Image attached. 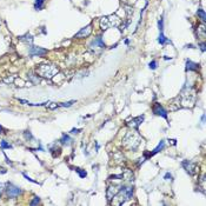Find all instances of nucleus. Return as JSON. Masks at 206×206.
<instances>
[{
	"mask_svg": "<svg viewBox=\"0 0 206 206\" xmlns=\"http://www.w3.org/2000/svg\"><path fill=\"white\" fill-rule=\"evenodd\" d=\"M42 4H44V0H35V9H41L42 8Z\"/></svg>",
	"mask_w": 206,
	"mask_h": 206,
	"instance_id": "a211bd4d",
	"label": "nucleus"
},
{
	"mask_svg": "<svg viewBox=\"0 0 206 206\" xmlns=\"http://www.w3.org/2000/svg\"><path fill=\"white\" fill-rule=\"evenodd\" d=\"M121 20L115 15V14H109L103 17L100 19V27L102 30H108V28H113V27H118L120 25Z\"/></svg>",
	"mask_w": 206,
	"mask_h": 206,
	"instance_id": "7ed1b4c3",
	"label": "nucleus"
},
{
	"mask_svg": "<svg viewBox=\"0 0 206 206\" xmlns=\"http://www.w3.org/2000/svg\"><path fill=\"white\" fill-rule=\"evenodd\" d=\"M91 47H99V48H104V47H105V44H104L102 37H97V38L92 41Z\"/></svg>",
	"mask_w": 206,
	"mask_h": 206,
	"instance_id": "9b49d317",
	"label": "nucleus"
},
{
	"mask_svg": "<svg viewBox=\"0 0 206 206\" xmlns=\"http://www.w3.org/2000/svg\"><path fill=\"white\" fill-rule=\"evenodd\" d=\"M0 146H1V148H12V145H9V144H7L5 140H1L0 141Z\"/></svg>",
	"mask_w": 206,
	"mask_h": 206,
	"instance_id": "6ab92c4d",
	"label": "nucleus"
},
{
	"mask_svg": "<svg viewBox=\"0 0 206 206\" xmlns=\"http://www.w3.org/2000/svg\"><path fill=\"white\" fill-rule=\"evenodd\" d=\"M200 48H202V51H203V52H205V51H206L205 44H202V45H200Z\"/></svg>",
	"mask_w": 206,
	"mask_h": 206,
	"instance_id": "c85d7f7f",
	"label": "nucleus"
},
{
	"mask_svg": "<svg viewBox=\"0 0 206 206\" xmlns=\"http://www.w3.org/2000/svg\"><path fill=\"white\" fill-rule=\"evenodd\" d=\"M76 171L79 173V176H80V178H85L86 176H87V173H86V171H83L81 169H76Z\"/></svg>",
	"mask_w": 206,
	"mask_h": 206,
	"instance_id": "aec40b11",
	"label": "nucleus"
},
{
	"mask_svg": "<svg viewBox=\"0 0 206 206\" xmlns=\"http://www.w3.org/2000/svg\"><path fill=\"white\" fill-rule=\"evenodd\" d=\"M80 132V130L79 128H73L72 131H71V133H73V134H76V133H79Z\"/></svg>",
	"mask_w": 206,
	"mask_h": 206,
	"instance_id": "cd10ccee",
	"label": "nucleus"
},
{
	"mask_svg": "<svg viewBox=\"0 0 206 206\" xmlns=\"http://www.w3.org/2000/svg\"><path fill=\"white\" fill-rule=\"evenodd\" d=\"M141 141V138L138 133L135 132H128L125 138L122 139V145L130 150H135L138 147V145L140 144Z\"/></svg>",
	"mask_w": 206,
	"mask_h": 206,
	"instance_id": "f257e3e1",
	"label": "nucleus"
},
{
	"mask_svg": "<svg viewBox=\"0 0 206 206\" xmlns=\"http://www.w3.org/2000/svg\"><path fill=\"white\" fill-rule=\"evenodd\" d=\"M202 121H203V122L205 121V115H203V117H202Z\"/></svg>",
	"mask_w": 206,
	"mask_h": 206,
	"instance_id": "2f4dec72",
	"label": "nucleus"
},
{
	"mask_svg": "<svg viewBox=\"0 0 206 206\" xmlns=\"http://www.w3.org/2000/svg\"><path fill=\"white\" fill-rule=\"evenodd\" d=\"M40 203V199L38 198V197H34V199L31 202V205H37V204H39Z\"/></svg>",
	"mask_w": 206,
	"mask_h": 206,
	"instance_id": "b1692460",
	"label": "nucleus"
},
{
	"mask_svg": "<svg viewBox=\"0 0 206 206\" xmlns=\"http://www.w3.org/2000/svg\"><path fill=\"white\" fill-rule=\"evenodd\" d=\"M164 178H165V179H166V180H171V179H172V176H171V174H170V173H166V174H165V177H164Z\"/></svg>",
	"mask_w": 206,
	"mask_h": 206,
	"instance_id": "bb28decb",
	"label": "nucleus"
},
{
	"mask_svg": "<svg viewBox=\"0 0 206 206\" xmlns=\"http://www.w3.org/2000/svg\"><path fill=\"white\" fill-rule=\"evenodd\" d=\"M157 65H158V64H157V61H156V60H152V61L148 64V66H150V68H151V70H156V68H157Z\"/></svg>",
	"mask_w": 206,
	"mask_h": 206,
	"instance_id": "4be33fe9",
	"label": "nucleus"
},
{
	"mask_svg": "<svg viewBox=\"0 0 206 206\" xmlns=\"http://www.w3.org/2000/svg\"><path fill=\"white\" fill-rule=\"evenodd\" d=\"M4 173H6V170L4 167H0V174H4Z\"/></svg>",
	"mask_w": 206,
	"mask_h": 206,
	"instance_id": "c756f323",
	"label": "nucleus"
},
{
	"mask_svg": "<svg viewBox=\"0 0 206 206\" xmlns=\"http://www.w3.org/2000/svg\"><path fill=\"white\" fill-rule=\"evenodd\" d=\"M153 113H156L157 115H160V117L167 119V113H166V111L163 108V106H160V104H158V103L154 104V106H153Z\"/></svg>",
	"mask_w": 206,
	"mask_h": 206,
	"instance_id": "6e6552de",
	"label": "nucleus"
},
{
	"mask_svg": "<svg viewBox=\"0 0 206 206\" xmlns=\"http://www.w3.org/2000/svg\"><path fill=\"white\" fill-rule=\"evenodd\" d=\"M128 42H130V40H128V39H126V40H125V44H126V45H128Z\"/></svg>",
	"mask_w": 206,
	"mask_h": 206,
	"instance_id": "7c9ffc66",
	"label": "nucleus"
},
{
	"mask_svg": "<svg viewBox=\"0 0 206 206\" xmlns=\"http://www.w3.org/2000/svg\"><path fill=\"white\" fill-rule=\"evenodd\" d=\"M186 70H190V71H198L199 70V65L197 63H193L191 60H187L186 61Z\"/></svg>",
	"mask_w": 206,
	"mask_h": 206,
	"instance_id": "f8f14e48",
	"label": "nucleus"
},
{
	"mask_svg": "<svg viewBox=\"0 0 206 206\" xmlns=\"http://www.w3.org/2000/svg\"><path fill=\"white\" fill-rule=\"evenodd\" d=\"M164 146H165V141L164 140H161L159 144H158V146L153 150V152L152 153H150V156H153V154H156V153H158V152H160L163 148H164Z\"/></svg>",
	"mask_w": 206,
	"mask_h": 206,
	"instance_id": "ddd939ff",
	"label": "nucleus"
},
{
	"mask_svg": "<svg viewBox=\"0 0 206 206\" xmlns=\"http://www.w3.org/2000/svg\"><path fill=\"white\" fill-rule=\"evenodd\" d=\"M24 177H25V178H26V179H27L28 182H32V183H34V184H38V182H35V180H33L32 178H30V177H28V176H27L26 173H24Z\"/></svg>",
	"mask_w": 206,
	"mask_h": 206,
	"instance_id": "393cba45",
	"label": "nucleus"
},
{
	"mask_svg": "<svg viewBox=\"0 0 206 206\" xmlns=\"http://www.w3.org/2000/svg\"><path fill=\"white\" fill-rule=\"evenodd\" d=\"M0 24H1V21H0Z\"/></svg>",
	"mask_w": 206,
	"mask_h": 206,
	"instance_id": "473e14b6",
	"label": "nucleus"
},
{
	"mask_svg": "<svg viewBox=\"0 0 206 206\" xmlns=\"http://www.w3.org/2000/svg\"><path fill=\"white\" fill-rule=\"evenodd\" d=\"M197 15H198V17H199V18H200V19H202V20H203L204 22H205V21H206L205 12H204L203 9H198V11H197Z\"/></svg>",
	"mask_w": 206,
	"mask_h": 206,
	"instance_id": "dca6fc26",
	"label": "nucleus"
},
{
	"mask_svg": "<svg viewBox=\"0 0 206 206\" xmlns=\"http://www.w3.org/2000/svg\"><path fill=\"white\" fill-rule=\"evenodd\" d=\"M20 193H21V190L19 187H17V186H14L12 184H9L7 186V196H8V198H12V199L17 198Z\"/></svg>",
	"mask_w": 206,
	"mask_h": 206,
	"instance_id": "20e7f679",
	"label": "nucleus"
},
{
	"mask_svg": "<svg viewBox=\"0 0 206 206\" xmlns=\"http://www.w3.org/2000/svg\"><path fill=\"white\" fill-rule=\"evenodd\" d=\"M158 41H159L161 45H164V44H166V42H170V40L164 35V32H160L159 38H158Z\"/></svg>",
	"mask_w": 206,
	"mask_h": 206,
	"instance_id": "4468645a",
	"label": "nucleus"
},
{
	"mask_svg": "<svg viewBox=\"0 0 206 206\" xmlns=\"http://www.w3.org/2000/svg\"><path fill=\"white\" fill-rule=\"evenodd\" d=\"M47 53L46 50L41 48V47H35V46H32L31 47V51H30V54L33 55V57H41V55H45Z\"/></svg>",
	"mask_w": 206,
	"mask_h": 206,
	"instance_id": "1a4fd4ad",
	"label": "nucleus"
},
{
	"mask_svg": "<svg viewBox=\"0 0 206 206\" xmlns=\"http://www.w3.org/2000/svg\"><path fill=\"white\" fill-rule=\"evenodd\" d=\"M182 165H183V167L186 170V172L189 173V174H194L196 173V165L193 164V163H191L190 160H184L183 163H182Z\"/></svg>",
	"mask_w": 206,
	"mask_h": 206,
	"instance_id": "423d86ee",
	"label": "nucleus"
},
{
	"mask_svg": "<svg viewBox=\"0 0 206 206\" xmlns=\"http://www.w3.org/2000/svg\"><path fill=\"white\" fill-rule=\"evenodd\" d=\"M92 32V26L91 25H87L86 27L81 28L77 34H76V38H85V37H89Z\"/></svg>",
	"mask_w": 206,
	"mask_h": 206,
	"instance_id": "0eeeda50",
	"label": "nucleus"
},
{
	"mask_svg": "<svg viewBox=\"0 0 206 206\" xmlns=\"http://www.w3.org/2000/svg\"><path fill=\"white\" fill-rule=\"evenodd\" d=\"M37 73L44 78H48L51 79L53 76H55L58 73V67L51 64H41L37 67Z\"/></svg>",
	"mask_w": 206,
	"mask_h": 206,
	"instance_id": "f03ea898",
	"label": "nucleus"
},
{
	"mask_svg": "<svg viewBox=\"0 0 206 206\" xmlns=\"http://www.w3.org/2000/svg\"><path fill=\"white\" fill-rule=\"evenodd\" d=\"M20 40H24V41H28V42H32L33 38H32V35H31V34H26V35H24V37H20Z\"/></svg>",
	"mask_w": 206,
	"mask_h": 206,
	"instance_id": "f3484780",
	"label": "nucleus"
},
{
	"mask_svg": "<svg viewBox=\"0 0 206 206\" xmlns=\"http://www.w3.org/2000/svg\"><path fill=\"white\" fill-rule=\"evenodd\" d=\"M52 105H48V108H51V109H54V108H57V107H59V105L55 103H51Z\"/></svg>",
	"mask_w": 206,
	"mask_h": 206,
	"instance_id": "a878e982",
	"label": "nucleus"
},
{
	"mask_svg": "<svg viewBox=\"0 0 206 206\" xmlns=\"http://www.w3.org/2000/svg\"><path fill=\"white\" fill-rule=\"evenodd\" d=\"M143 121H144V115H139V117H137V118H132L131 120H127L126 122H127V125H128L130 127H132V128H138L139 125H140Z\"/></svg>",
	"mask_w": 206,
	"mask_h": 206,
	"instance_id": "39448f33",
	"label": "nucleus"
},
{
	"mask_svg": "<svg viewBox=\"0 0 206 206\" xmlns=\"http://www.w3.org/2000/svg\"><path fill=\"white\" fill-rule=\"evenodd\" d=\"M119 190L120 189H118L117 186H108V189H107V199L111 200L112 198H114V196L119 192Z\"/></svg>",
	"mask_w": 206,
	"mask_h": 206,
	"instance_id": "9d476101",
	"label": "nucleus"
},
{
	"mask_svg": "<svg viewBox=\"0 0 206 206\" xmlns=\"http://www.w3.org/2000/svg\"><path fill=\"white\" fill-rule=\"evenodd\" d=\"M60 141H61V144H63V145H70L72 140H71V138H70L68 135L63 134V138H61V140H60Z\"/></svg>",
	"mask_w": 206,
	"mask_h": 206,
	"instance_id": "2eb2a0df",
	"label": "nucleus"
},
{
	"mask_svg": "<svg viewBox=\"0 0 206 206\" xmlns=\"http://www.w3.org/2000/svg\"><path fill=\"white\" fill-rule=\"evenodd\" d=\"M76 102L74 100H71V102H66V103H60L59 106H63V107H70V106H72V104H74Z\"/></svg>",
	"mask_w": 206,
	"mask_h": 206,
	"instance_id": "412c9836",
	"label": "nucleus"
},
{
	"mask_svg": "<svg viewBox=\"0 0 206 206\" xmlns=\"http://www.w3.org/2000/svg\"><path fill=\"white\" fill-rule=\"evenodd\" d=\"M158 26H159V31L160 32H164V28H163V19L160 18L159 21H158Z\"/></svg>",
	"mask_w": 206,
	"mask_h": 206,
	"instance_id": "5701e85b",
	"label": "nucleus"
}]
</instances>
